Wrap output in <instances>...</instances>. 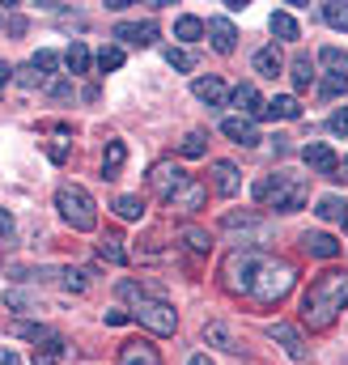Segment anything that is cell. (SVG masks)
<instances>
[{"label":"cell","instance_id":"c3c4849f","mask_svg":"<svg viewBox=\"0 0 348 365\" xmlns=\"http://www.w3.org/2000/svg\"><path fill=\"white\" fill-rule=\"evenodd\" d=\"M9 30L13 34H26V17H9Z\"/></svg>","mask_w":348,"mask_h":365},{"label":"cell","instance_id":"7a4b0ae2","mask_svg":"<svg viewBox=\"0 0 348 365\" xmlns=\"http://www.w3.org/2000/svg\"><path fill=\"white\" fill-rule=\"evenodd\" d=\"M255 200L272 204L276 212H297L306 204V182L293 179V175H263L255 182Z\"/></svg>","mask_w":348,"mask_h":365},{"label":"cell","instance_id":"ab89813d","mask_svg":"<svg viewBox=\"0 0 348 365\" xmlns=\"http://www.w3.org/2000/svg\"><path fill=\"white\" fill-rule=\"evenodd\" d=\"M204 149H208V145H204V132H187L183 145H178L183 158H204Z\"/></svg>","mask_w":348,"mask_h":365},{"label":"cell","instance_id":"db71d44e","mask_svg":"<svg viewBox=\"0 0 348 365\" xmlns=\"http://www.w3.org/2000/svg\"><path fill=\"white\" fill-rule=\"evenodd\" d=\"M344 166H348V158H344Z\"/></svg>","mask_w":348,"mask_h":365},{"label":"cell","instance_id":"bcb514c9","mask_svg":"<svg viewBox=\"0 0 348 365\" xmlns=\"http://www.w3.org/2000/svg\"><path fill=\"white\" fill-rule=\"evenodd\" d=\"M128 319H132V314H128V310H106V323H111V327H123V323H128Z\"/></svg>","mask_w":348,"mask_h":365},{"label":"cell","instance_id":"ffe728a7","mask_svg":"<svg viewBox=\"0 0 348 365\" xmlns=\"http://www.w3.org/2000/svg\"><path fill=\"white\" fill-rule=\"evenodd\" d=\"M213 175H217V191H221V195H238L242 175H238L234 162H213Z\"/></svg>","mask_w":348,"mask_h":365},{"label":"cell","instance_id":"836d02e7","mask_svg":"<svg viewBox=\"0 0 348 365\" xmlns=\"http://www.w3.org/2000/svg\"><path fill=\"white\" fill-rule=\"evenodd\" d=\"M319 64H327L332 73H348V51H340V47H323V51H319Z\"/></svg>","mask_w":348,"mask_h":365},{"label":"cell","instance_id":"4dcf8cb0","mask_svg":"<svg viewBox=\"0 0 348 365\" xmlns=\"http://www.w3.org/2000/svg\"><path fill=\"white\" fill-rule=\"evenodd\" d=\"M64 64H68V73H89V47L86 43H73L64 51Z\"/></svg>","mask_w":348,"mask_h":365},{"label":"cell","instance_id":"f6af8a7d","mask_svg":"<svg viewBox=\"0 0 348 365\" xmlns=\"http://www.w3.org/2000/svg\"><path fill=\"white\" fill-rule=\"evenodd\" d=\"M0 238H4V242L13 238V212H9V208H0Z\"/></svg>","mask_w":348,"mask_h":365},{"label":"cell","instance_id":"8d00e7d4","mask_svg":"<svg viewBox=\"0 0 348 365\" xmlns=\"http://www.w3.org/2000/svg\"><path fill=\"white\" fill-rule=\"evenodd\" d=\"M166 64L178 68V73H191V68H195V56H191V51H183V47H166Z\"/></svg>","mask_w":348,"mask_h":365},{"label":"cell","instance_id":"3957f363","mask_svg":"<svg viewBox=\"0 0 348 365\" xmlns=\"http://www.w3.org/2000/svg\"><path fill=\"white\" fill-rule=\"evenodd\" d=\"M56 208H60V217H64L73 230H81V234H89V230L98 225V204H93V195H89L86 187H77V182H64V187L56 191Z\"/></svg>","mask_w":348,"mask_h":365},{"label":"cell","instance_id":"74e56055","mask_svg":"<svg viewBox=\"0 0 348 365\" xmlns=\"http://www.w3.org/2000/svg\"><path fill=\"white\" fill-rule=\"evenodd\" d=\"M98 68H102V73L123 68V47H102V51H98Z\"/></svg>","mask_w":348,"mask_h":365},{"label":"cell","instance_id":"277c9868","mask_svg":"<svg viewBox=\"0 0 348 365\" xmlns=\"http://www.w3.org/2000/svg\"><path fill=\"white\" fill-rule=\"evenodd\" d=\"M293 264H285V259H263L260 276H255V284H251V297L260 302V306H276L280 297H289V289H293Z\"/></svg>","mask_w":348,"mask_h":365},{"label":"cell","instance_id":"e575fe53","mask_svg":"<svg viewBox=\"0 0 348 365\" xmlns=\"http://www.w3.org/2000/svg\"><path fill=\"white\" fill-rule=\"evenodd\" d=\"M323 21L332 30H344L348 34V4H323Z\"/></svg>","mask_w":348,"mask_h":365},{"label":"cell","instance_id":"f1b7e54d","mask_svg":"<svg viewBox=\"0 0 348 365\" xmlns=\"http://www.w3.org/2000/svg\"><path fill=\"white\" fill-rule=\"evenodd\" d=\"M115 212H119L123 221H140V217H145V200H140V195H119V200H115Z\"/></svg>","mask_w":348,"mask_h":365},{"label":"cell","instance_id":"7c38bea8","mask_svg":"<svg viewBox=\"0 0 348 365\" xmlns=\"http://www.w3.org/2000/svg\"><path fill=\"white\" fill-rule=\"evenodd\" d=\"M221 132L234 140V145H260V132H255V119H242V115H230V119H221Z\"/></svg>","mask_w":348,"mask_h":365},{"label":"cell","instance_id":"603a6c76","mask_svg":"<svg viewBox=\"0 0 348 365\" xmlns=\"http://www.w3.org/2000/svg\"><path fill=\"white\" fill-rule=\"evenodd\" d=\"M178 238H183L195 255H208V251H213V238H208V230H200V225H183Z\"/></svg>","mask_w":348,"mask_h":365},{"label":"cell","instance_id":"60d3db41","mask_svg":"<svg viewBox=\"0 0 348 365\" xmlns=\"http://www.w3.org/2000/svg\"><path fill=\"white\" fill-rule=\"evenodd\" d=\"M4 306H9V310H39V302H34L30 293H21V289H9V293H4Z\"/></svg>","mask_w":348,"mask_h":365},{"label":"cell","instance_id":"7402d4cb","mask_svg":"<svg viewBox=\"0 0 348 365\" xmlns=\"http://www.w3.org/2000/svg\"><path fill=\"white\" fill-rule=\"evenodd\" d=\"M280 68H285V56H280L276 47H260V51H255V73H260V77H276Z\"/></svg>","mask_w":348,"mask_h":365},{"label":"cell","instance_id":"44dd1931","mask_svg":"<svg viewBox=\"0 0 348 365\" xmlns=\"http://www.w3.org/2000/svg\"><path fill=\"white\" fill-rule=\"evenodd\" d=\"M174 38H178V43H200V38H204V21L191 17V13H183V17L174 21Z\"/></svg>","mask_w":348,"mask_h":365},{"label":"cell","instance_id":"8992f818","mask_svg":"<svg viewBox=\"0 0 348 365\" xmlns=\"http://www.w3.org/2000/svg\"><path fill=\"white\" fill-rule=\"evenodd\" d=\"M260 268H263V259L255 251H234V255L225 259V289H230V293H251Z\"/></svg>","mask_w":348,"mask_h":365},{"label":"cell","instance_id":"681fc988","mask_svg":"<svg viewBox=\"0 0 348 365\" xmlns=\"http://www.w3.org/2000/svg\"><path fill=\"white\" fill-rule=\"evenodd\" d=\"M9 81H13V68H9V64H4V60H0V90H4V86H9Z\"/></svg>","mask_w":348,"mask_h":365},{"label":"cell","instance_id":"b9f144b4","mask_svg":"<svg viewBox=\"0 0 348 365\" xmlns=\"http://www.w3.org/2000/svg\"><path fill=\"white\" fill-rule=\"evenodd\" d=\"M221 225L225 230H247V225H260V212H225Z\"/></svg>","mask_w":348,"mask_h":365},{"label":"cell","instance_id":"816d5d0a","mask_svg":"<svg viewBox=\"0 0 348 365\" xmlns=\"http://www.w3.org/2000/svg\"><path fill=\"white\" fill-rule=\"evenodd\" d=\"M0 365H17V357H13V353L4 349V353H0Z\"/></svg>","mask_w":348,"mask_h":365},{"label":"cell","instance_id":"52a82bcc","mask_svg":"<svg viewBox=\"0 0 348 365\" xmlns=\"http://www.w3.org/2000/svg\"><path fill=\"white\" fill-rule=\"evenodd\" d=\"M267 336H272V340L293 357V361H306V357H310V349H306V340H302V331H297L293 323H272V327H267Z\"/></svg>","mask_w":348,"mask_h":365},{"label":"cell","instance_id":"d6986e66","mask_svg":"<svg viewBox=\"0 0 348 365\" xmlns=\"http://www.w3.org/2000/svg\"><path fill=\"white\" fill-rule=\"evenodd\" d=\"M123 162H128V145H123V140H111L106 153H102V179H119Z\"/></svg>","mask_w":348,"mask_h":365},{"label":"cell","instance_id":"5b68a950","mask_svg":"<svg viewBox=\"0 0 348 365\" xmlns=\"http://www.w3.org/2000/svg\"><path fill=\"white\" fill-rule=\"evenodd\" d=\"M132 319H136L140 327H149L153 336H174V327H178L174 306L162 302V297H136V302H132Z\"/></svg>","mask_w":348,"mask_h":365},{"label":"cell","instance_id":"ac0fdd59","mask_svg":"<svg viewBox=\"0 0 348 365\" xmlns=\"http://www.w3.org/2000/svg\"><path fill=\"white\" fill-rule=\"evenodd\" d=\"M260 119H302V106H297V98L280 93V98L263 102V115H260Z\"/></svg>","mask_w":348,"mask_h":365},{"label":"cell","instance_id":"ee69618b","mask_svg":"<svg viewBox=\"0 0 348 365\" xmlns=\"http://www.w3.org/2000/svg\"><path fill=\"white\" fill-rule=\"evenodd\" d=\"M327 128H332V132H336V136H348V110H336V115H332V123H327Z\"/></svg>","mask_w":348,"mask_h":365},{"label":"cell","instance_id":"f907efd6","mask_svg":"<svg viewBox=\"0 0 348 365\" xmlns=\"http://www.w3.org/2000/svg\"><path fill=\"white\" fill-rule=\"evenodd\" d=\"M187 365H213V357H208V353H195V357H191Z\"/></svg>","mask_w":348,"mask_h":365},{"label":"cell","instance_id":"7dc6e473","mask_svg":"<svg viewBox=\"0 0 348 365\" xmlns=\"http://www.w3.org/2000/svg\"><path fill=\"white\" fill-rule=\"evenodd\" d=\"M47 90L56 93V98H68V93H73V86H64V81H56V86H47Z\"/></svg>","mask_w":348,"mask_h":365},{"label":"cell","instance_id":"d590c367","mask_svg":"<svg viewBox=\"0 0 348 365\" xmlns=\"http://www.w3.org/2000/svg\"><path fill=\"white\" fill-rule=\"evenodd\" d=\"M60 276H64V289H68V293H86L89 289V272L86 268H64Z\"/></svg>","mask_w":348,"mask_h":365},{"label":"cell","instance_id":"4316f807","mask_svg":"<svg viewBox=\"0 0 348 365\" xmlns=\"http://www.w3.org/2000/svg\"><path fill=\"white\" fill-rule=\"evenodd\" d=\"M314 212H319L323 221H344V217H348V204H344V200H340V195H323Z\"/></svg>","mask_w":348,"mask_h":365},{"label":"cell","instance_id":"f35d334b","mask_svg":"<svg viewBox=\"0 0 348 365\" xmlns=\"http://www.w3.org/2000/svg\"><path fill=\"white\" fill-rule=\"evenodd\" d=\"M56 64H60V56H56V51H39V56L30 60V68H34V73H39L43 81H47V77L56 73Z\"/></svg>","mask_w":348,"mask_h":365},{"label":"cell","instance_id":"4fadbf2b","mask_svg":"<svg viewBox=\"0 0 348 365\" xmlns=\"http://www.w3.org/2000/svg\"><path fill=\"white\" fill-rule=\"evenodd\" d=\"M119 365H162V357H158V349L149 340H128L119 349Z\"/></svg>","mask_w":348,"mask_h":365},{"label":"cell","instance_id":"5bb4252c","mask_svg":"<svg viewBox=\"0 0 348 365\" xmlns=\"http://www.w3.org/2000/svg\"><path fill=\"white\" fill-rule=\"evenodd\" d=\"M230 102L242 110V119H260V115H263V98H260V90H255L251 81H242L238 90L230 93Z\"/></svg>","mask_w":348,"mask_h":365},{"label":"cell","instance_id":"7bdbcfd3","mask_svg":"<svg viewBox=\"0 0 348 365\" xmlns=\"http://www.w3.org/2000/svg\"><path fill=\"white\" fill-rule=\"evenodd\" d=\"M47 158L51 162H68V140H51L47 145Z\"/></svg>","mask_w":348,"mask_h":365},{"label":"cell","instance_id":"cb8c5ba5","mask_svg":"<svg viewBox=\"0 0 348 365\" xmlns=\"http://www.w3.org/2000/svg\"><path fill=\"white\" fill-rule=\"evenodd\" d=\"M98 255H102L106 264H128V251H123V238H119V234H102Z\"/></svg>","mask_w":348,"mask_h":365},{"label":"cell","instance_id":"6da1fadb","mask_svg":"<svg viewBox=\"0 0 348 365\" xmlns=\"http://www.w3.org/2000/svg\"><path fill=\"white\" fill-rule=\"evenodd\" d=\"M348 306V272H323L319 280H310L306 297H302V323L310 331H327L340 310Z\"/></svg>","mask_w":348,"mask_h":365},{"label":"cell","instance_id":"f5cc1de1","mask_svg":"<svg viewBox=\"0 0 348 365\" xmlns=\"http://www.w3.org/2000/svg\"><path fill=\"white\" fill-rule=\"evenodd\" d=\"M0 26H4V17H0Z\"/></svg>","mask_w":348,"mask_h":365},{"label":"cell","instance_id":"ba28073f","mask_svg":"<svg viewBox=\"0 0 348 365\" xmlns=\"http://www.w3.org/2000/svg\"><path fill=\"white\" fill-rule=\"evenodd\" d=\"M149 182H153V191H158L162 200H170L174 191L187 182V175H183L174 162H158V166H153V175H149Z\"/></svg>","mask_w":348,"mask_h":365},{"label":"cell","instance_id":"8fae6325","mask_svg":"<svg viewBox=\"0 0 348 365\" xmlns=\"http://www.w3.org/2000/svg\"><path fill=\"white\" fill-rule=\"evenodd\" d=\"M302 162H306L310 170H319V175H336V170H340V158H336L327 145H319V140H310V145L302 149Z\"/></svg>","mask_w":348,"mask_h":365},{"label":"cell","instance_id":"f546056e","mask_svg":"<svg viewBox=\"0 0 348 365\" xmlns=\"http://www.w3.org/2000/svg\"><path fill=\"white\" fill-rule=\"evenodd\" d=\"M13 336H21V340H34V344H47L56 331H51V327H43V323H13Z\"/></svg>","mask_w":348,"mask_h":365},{"label":"cell","instance_id":"9c48e42d","mask_svg":"<svg viewBox=\"0 0 348 365\" xmlns=\"http://www.w3.org/2000/svg\"><path fill=\"white\" fill-rule=\"evenodd\" d=\"M115 38L128 43V47H149L158 38V26L153 21H119L115 26Z\"/></svg>","mask_w":348,"mask_h":365},{"label":"cell","instance_id":"9a60e30c","mask_svg":"<svg viewBox=\"0 0 348 365\" xmlns=\"http://www.w3.org/2000/svg\"><path fill=\"white\" fill-rule=\"evenodd\" d=\"M204 34H213V47H217L221 56H230V51L238 47V30H234L225 17H213V21L204 26Z\"/></svg>","mask_w":348,"mask_h":365},{"label":"cell","instance_id":"83f0119b","mask_svg":"<svg viewBox=\"0 0 348 365\" xmlns=\"http://www.w3.org/2000/svg\"><path fill=\"white\" fill-rule=\"evenodd\" d=\"M60 357H64V340H60V336H51L47 344L34 349V365H56Z\"/></svg>","mask_w":348,"mask_h":365},{"label":"cell","instance_id":"d6a6232c","mask_svg":"<svg viewBox=\"0 0 348 365\" xmlns=\"http://www.w3.org/2000/svg\"><path fill=\"white\" fill-rule=\"evenodd\" d=\"M293 86H297V90H310V86H314V68H310V56H297V60H293Z\"/></svg>","mask_w":348,"mask_h":365},{"label":"cell","instance_id":"1f68e13d","mask_svg":"<svg viewBox=\"0 0 348 365\" xmlns=\"http://www.w3.org/2000/svg\"><path fill=\"white\" fill-rule=\"evenodd\" d=\"M319 93H323V98H340V93H348V73H327V77L319 81Z\"/></svg>","mask_w":348,"mask_h":365},{"label":"cell","instance_id":"d4e9b609","mask_svg":"<svg viewBox=\"0 0 348 365\" xmlns=\"http://www.w3.org/2000/svg\"><path fill=\"white\" fill-rule=\"evenodd\" d=\"M204 340H208L213 349H221V353H238V344H234V336H230L225 323H208V327H204Z\"/></svg>","mask_w":348,"mask_h":365},{"label":"cell","instance_id":"2e32d148","mask_svg":"<svg viewBox=\"0 0 348 365\" xmlns=\"http://www.w3.org/2000/svg\"><path fill=\"white\" fill-rule=\"evenodd\" d=\"M191 93H195L200 102H208V106H221V102H225V81H221V77H195V81H191Z\"/></svg>","mask_w":348,"mask_h":365},{"label":"cell","instance_id":"484cf974","mask_svg":"<svg viewBox=\"0 0 348 365\" xmlns=\"http://www.w3.org/2000/svg\"><path fill=\"white\" fill-rule=\"evenodd\" d=\"M267 26H272V34H276V38H285V43H293V38L302 34V30H297V21H293V13H272V21H267Z\"/></svg>","mask_w":348,"mask_h":365},{"label":"cell","instance_id":"e0dca14e","mask_svg":"<svg viewBox=\"0 0 348 365\" xmlns=\"http://www.w3.org/2000/svg\"><path fill=\"white\" fill-rule=\"evenodd\" d=\"M302 247H306V255H314V259H336V255H340V242H336L332 234H306Z\"/></svg>","mask_w":348,"mask_h":365},{"label":"cell","instance_id":"30bf717a","mask_svg":"<svg viewBox=\"0 0 348 365\" xmlns=\"http://www.w3.org/2000/svg\"><path fill=\"white\" fill-rule=\"evenodd\" d=\"M204 200H208V191H204V182H195V179H187L178 191H174L170 200V208H178V212H195V208H204Z\"/></svg>","mask_w":348,"mask_h":365},{"label":"cell","instance_id":"11a10c76","mask_svg":"<svg viewBox=\"0 0 348 365\" xmlns=\"http://www.w3.org/2000/svg\"><path fill=\"white\" fill-rule=\"evenodd\" d=\"M344 221H348V217H344Z\"/></svg>","mask_w":348,"mask_h":365}]
</instances>
